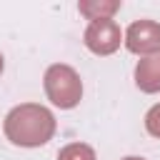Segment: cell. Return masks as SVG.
Segmentation results:
<instances>
[{"mask_svg":"<svg viewBox=\"0 0 160 160\" xmlns=\"http://www.w3.org/2000/svg\"><path fill=\"white\" fill-rule=\"evenodd\" d=\"M5 135L12 145L40 148L55 135V118L45 105L22 102L5 115Z\"/></svg>","mask_w":160,"mask_h":160,"instance_id":"1","label":"cell"},{"mask_svg":"<svg viewBox=\"0 0 160 160\" xmlns=\"http://www.w3.org/2000/svg\"><path fill=\"white\" fill-rule=\"evenodd\" d=\"M45 92L50 98L52 105L70 110L80 102L82 98V82L80 75L70 68V65H50L45 70Z\"/></svg>","mask_w":160,"mask_h":160,"instance_id":"2","label":"cell"},{"mask_svg":"<svg viewBox=\"0 0 160 160\" xmlns=\"http://www.w3.org/2000/svg\"><path fill=\"white\" fill-rule=\"evenodd\" d=\"M120 28L112 18H102V20H92L85 30V45L88 50H92L95 55H110L120 48Z\"/></svg>","mask_w":160,"mask_h":160,"instance_id":"3","label":"cell"},{"mask_svg":"<svg viewBox=\"0 0 160 160\" xmlns=\"http://www.w3.org/2000/svg\"><path fill=\"white\" fill-rule=\"evenodd\" d=\"M125 45L130 52H138V55L160 52V25L152 20H135L125 30Z\"/></svg>","mask_w":160,"mask_h":160,"instance_id":"4","label":"cell"},{"mask_svg":"<svg viewBox=\"0 0 160 160\" xmlns=\"http://www.w3.org/2000/svg\"><path fill=\"white\" fill-rule=\"evenodd\" d=\"M135 82L142 92H158L160 90V52L148 55L135 68Z\"/></svg>","mask_w":160,"mask_h":160,"instance_id":"5","label":"cell"},{"mask_svg":"<svg viewBox=\"0 0 160 160\" xmlns=\"http://www.w3.org/2000/svg\"><path fill=\"white\" fill-rule=\"evenodd\" d=\"M58 160H95V150L85 142H72L58 152Z\"/></svg>","mask_w":160,"mask_h":160,"instance_id":"6","label":"cell"},{"mask_svg":"<svg viewBox=\"0 0 160 160\" xmlns=\"http://www.w3.org/2000/svg\"><path fill=\"white\" fill-rule=\"evenodd\" d=\"M120 5L118 2H108V5H88V2H80V12H85V15H90L92 20H95V12H115Z\"/></svg>","mask_w":160,"mask_h":160,"instance_id":"7","label":"cell"},{"mask_svg":"<svg viewBox=\"0 0 160 160\" xmlns=\"http://www.w3.org/2000/svg\"><path fill=\"white\" fill-rule=\"evenodd\" d=\"M145 125H148V132L160 138V105H155L148 115H145Z\"/></svg>","mask_w":160,"mask_h":160,"instance_id":"8","label":"cell"},{"mask_svg":"<svg viewBox=\"0 0 160 160\" xmlns=\"http://www.w3.org/2000/svg\"><path fill=\"white\" fill-rule=\"evenodd\" d=\"M122 160H142V158H122Z\"/></svg>","mask_w":160,"mask_h":160,"instance_id":"9","label":"cell"},{"mask_svg":"<svg viewBox=\"0 0 160 160\" xmlns=\"http://www.w3.org/2000/svg\"><path fill=\"white\" fill-rule=\"evenodd\" d=\"M0 72H2V55H0Z\"/></svg>","mask_w":160,"mask_h":160,"instance_id":"10","label":"cell"}]
</instances>
